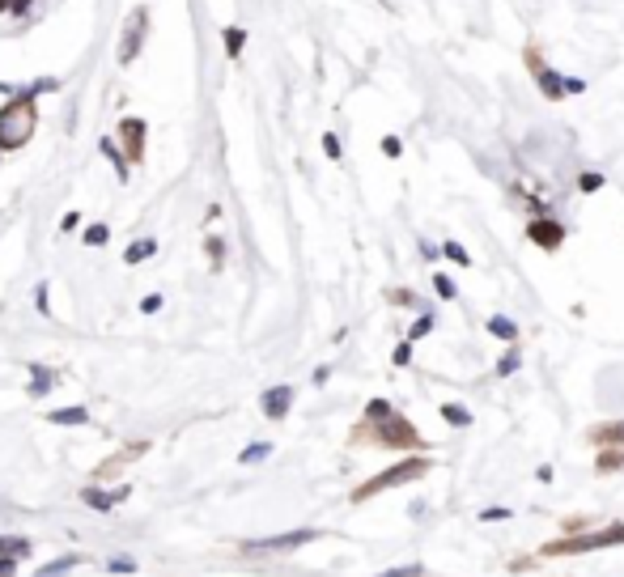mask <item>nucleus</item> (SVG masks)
I'll list each match as a JSON object with an SVG mask.
<instances>
[{"mask_svg": "<svg viewBox=\"0 0 624 577\" xmlns=\"http://www.w3.org/2000/svg\"><path fill=\"white\" fill-rule=\"evenodd\" d=\"M34 123H38V102L34 93L21 89L13 102L0 106V149H21L34 136Z\"/></svg>", "mask_w": 624, "mask_h": 577, "instance_id": "obj_1", "label": "nucleus"}, {"mask_svg": "<svg viewBox=\"0 0 624 577\" xmlns=\"http://www.w3.org/2000/svg\"><path fill=\"white\" fill-rule=\"evenodd\" d=\"M425 472H429V459H404V463L387 467L382 476H374L370 484H361V489L353 493V501H370L374 493H382V489H399V484H408V480H416V476H425Z\"/></svg>", "mask_w": 624, "mask_h": 577, "instance_id": "obj_2", "label": "nucleus"}, {"mask_svg": "<svg viewBox=\"0 0 624 577\" xmlns=\"http://www.w3.org/2000/svg\"><path fill=\"white\" fill-rule=\"evenodd\" d=\"M314 539H319V531H314V527H302V531L251 539V544H242V552H251V556H263V552H293V548H306V544H314Z\"/></svg>", "mask_w": 624, "mask_h": 577, "instance_id": "obj_3", "label": "nucleus"}, {"mask_svg": "<svg viewBox=\"0 0 624 577\" xmlns=\"http://www.w3.org/2000/svg\"><path fill=\"white\" fill-rule=\"evenodd\" d=\"M144 30H149V8L140 4V8H132L127 21H123V42H119V64H123V68L136 64V55H140V47H144Z\"/></svg>", "mask_w": 624, "mask_h": 577, "instance_id": "obj_4", "label": "nucleus"}, {"mask_svg": "<svg viewBox=\"0 0 624 577\" xmlns=\"http://www.w3.org/2000/svg\"><path fill=\"white\" fill-rule=\"evenodd\" d=\"M608 544H624V527H608L603 535H582V539H561V544H548L544 552L548 556H578V552H591V548H608Z\"/></svg>", "mask_w": 624, "mask_h": 577, "instance_id": "obj_5", "label": "nucleus"}, {"mask_svg": "<svg viewBox=\"0 0 624 577\" xmlns=\"http://www.w3.org/2000/svg\"><path fill=\"white\" fill-rule=\"evenodd\" d=\"M374 425H378V429H374V438H378L382 446H421L416 429H412L399 412H387V416H378Z\"/></svg>", "mask_w": 624, "mask_h": 577, "instance_id": "obj_6", "label": "nucleus"}, {"mask_svg": "<svg viewBox=\"0 0 624 577\" xmlns=\"http://www.w3.org/2000/svg\"><path fill=\"white\" fill-rule=\"evenodd\" d=\"M527 68H531V76H535V85H540V93H544L548 102H561V98H565V76H557V72L540 59V51H531V47H527Z\"/></svg>", "mask_w": 624, "mask_h": 577, "instance_id": "obj_7", "label": "nucleus"}, {"mask_svg": "<svg viewBox=\"0 0 624 577\" xmlns=\"http://www.w3.org/2000/svg\"><path fill=\"white\" fill-rule=\"evenodd\" d=\"M144 132H149L144 119H132V115H127V119L119 123V140L127 144V161H140V157H144Z\"/></svg>", "mask_w": 624, "mask_h": 577, "instance_id": "obj_8", "label": "nucleus"}, {"mask_svg": "<svg viewBox=\"0 0 624 577\" xmlns=\"http://www.w3.org/2000/svg\"><path fill=\"white\" fill-rule=\"evenodd\" d=\"M289 408H293V387H268L263 391V416L268 421H280V416H289Z\"/></svg>", "mask_w": 624, "mask_h": 577, "instance_id": "obj_9", "label": "nucleus"}, {"mask_svg": "<svg viewBox=\"0 0 624 577\" xmlns=\"http://www.w3.org/2000/svg\"><path fill=\"white\" fill-rule=\"evenodd\" d=\"M531 242H540L544 251H557L565 242V229L557 221H531Z\"/></svg>", "mask_w": 624, "mask_h": 577, "instance_id": "obj_10", "label": "nucleus"}, {"mask_svg": "<svg viewBox=\"0 0 624 577\" xmlns=\"http://www.w3.org/2000/svg\"><path fill=\"white\" fill-rule=\"evenodd\" d=\"M123 497H127V484H123L119 493H102V489H85V493H81V501H85L89 510H98V514H110Z\"/></svg>", "mask_w": 624, "mask_h": 577, "instance_id": "obj_11", "label": "nucleus"}, {"mask_svg": "<svg viewBox=\"0 0 624 577\" xmlns=\"http://www.w3.org/2000/svg\"><path fill=\"white\" fill-rule=\"evenodd\" d=\"M102 157H110V166H115V174H119V178H127V170H132V161H127V153H123V149L115 144V136H106V140H102Z\"/></svg>", "mask_w": 624, "mask_h": 577, "instance_id": "obj_12", "label": "nucleus"}, {"mask_svg": "<svg viewBox=\"0 0 624 577\" xmlns=\"http://www.w3.org/2000/svg\"><path fill=\"white\" fill-rule=\"evenodd\" d=\"M30 378H34V382H30V395H47V391L55 387V374H51L47 365H30Z\"/></svg>", "mask_w": 624, "mask_h": 577, "instance_id": "obj_13", "label": "nucleus"}, {"mask_svg": "<svg viewBox=\"0 0 624 577\" xmlns=\"http://www.w3.org/2000/svg\"><path fill=\"white\" fill-rule=\"evenodd\" d=\"M51 425H89V412L85 408H59V412H47Z\"/></svg>", "mask_w": 624, "mask_h": 577, "instance_id": "obj_14", "label": "nucleus"}, {"mask_svg": "<svg viewBox=\"0 0 624 577\" xmlns=\"http://www.w3.org/2000/svg\"><path fill=\"white\" fill-rule=\"evenodd\" d=\"M221 38H225V55L238 59V55H242V42H246V30H242V25H225Z\"/></svg>", "mask_w": 624, "mask_h": 577, "instance_id": "obj_15", "label": "nucleus"}, {"mask_svg": "<svg viewBox=\"0 0 624 577\" xmlns=\"http://www.w3.org/2000/svg\"><path fill=\"white\" fill-rule=\"evenodd\" d=\"M153 255H157V242H153V238H144V242H132V246L123 251V259H127V263H144V259H153Z\"/></svg>", "mask_w": 624, "mask_h": 577, "instance_id": "obj_16", "label": "nucleus"}, {"mask_svg": "<svg viewBox=\"0 0 624 577\" xmlns=\"http://www.w3.org/2000/svg\"><path fill=\"white\" fill-rule=\"evenodd\" d=\"M81 565V556H59V561H51V565H42L34 577H64V573H72Z\"/></svg>", "mask_w": 624, "mask_h": 577, "instance_id": "obj_17", "label": "nucleus"}, {"mask_svg": "<svg viewBox=\"0 0 624 577\" xmlns=\"http://www.w3.org/2000/svg\"><path fill=\"white\" fill-rule=\"evenodd\" d=\"M489 331L501 336V340H510V344L518 340V327H514V319H506V314H493V319H489Z\"/></svg>", "mask_w": 624, "mask_h": 577, "instance_id": "obj_18", "label": "nucleus"}, {"mask_svg": "<svg viewBox=\"0 0 624 577\" xmlns=\"http://www.w3.org/2000/svg\"><path fill=\"white\" fill-rule=\"evenodd\" d=\"M591 442H599V446H608V442H624V421L603 425V429H591Z\"/></svg>", "mask_w": 624, "mask_h": 577, "instance_id": "obj_19", "label": "nucleus"}, {"mask_svg": "<svg viewBox=\"0 0 624 577\" xmlns=\"http://www.w3.org/2000/svg\"><path fill=\"white\" fill-rule=\"evenodd\" d=\"M106 238H110V229H106L102 221H93V225H85V234H81V242H85V246H102Z\"/></svg>", "mask_w": 624, "mask_h": 577, "instance_id": "obj_20", "label": "nucleus"}, {"mask_svg": "<svg viewBox=\"0 0 624 577\" xmlns=\"http://www.w3.org/2000/svg\"><path fill=\"white\" fill-rule=\"evenodd\" d=\"M442 421H446V425H472V412H467L463 404H446V408H442Z\"/></svg>", "mask_w": 624, "mask_h": 577, "instance_id": "obj_21", "label": "nucleus"}, {"mask_svg": "<svg viewBox=\"0 0 624 577\" xmlns=\"http://www.w3.org/2000/svg\"><path fill=\"white\" fill-rule=\"evenodd\" d=\"M272 455V442H255V446H246L242 450V467H251V463H263Z\"/></svg>", "mask_w": 624, "mask_h": 577, "instance_id": "obj_22", "label": "nucleus"}, {"mask_svg": "<svg viewBox=\"0 0 624 577\" xmlns=\"http://www.w3.org/2000/svg\"><path fill=\"white\" fill-rule=\"evenodd\" d=\"M4 552H8V556H25L30 544H25L21 535H0V556H4Z\"/></svg>", "mask_w": 624, "mask_h": 577, "instance_id": "obj_23", "label": "nucleus"}, {"mask_svg": "<svg viewBox=\"0 0 624 577\" xmlns=\"http://www.w3.org/2000/svg\"><path fill=\"white\" fill-rule=\"evenodd\" d=\"M442 255H446V259H455V263H463V268L472 263V255H467L459 242H442Z\"/></svg>", "mask_w": 624, "mask_h": 577, "instance_id": "obj_24", "label": "nucleus"}, {"mask_svg": "<svg viewBox=\"0 0 624 577\" xmlns=\"http://www.w3.org/2000/svg\"><path fill=\"white\" fill-rule=\"evenodd\" d=\"M433 323H438L433 314H421V319L412 323V331H408V340H421V336H429V331H433Z\"/></svg>", "mask_w": 624, "mask_h": 577, "instance_id": "obj_25", "label": "nucleus"}, {"mask_svg": "<svg viewBox=\"0 0 624 577\" xmlns=\"http://www.w3.org/2000/svg\"><path fill=\"white\" fill-rule=\"evenodd\" d=\"M378 577H425V569L421 565H399V569H387V573H378Z\"/></svg>", "mask_w": 624, "mask_h": 577, "instance_id": "obj_26", "label": "nucleus"}, {"mask_svg": "<svg viewBox=\"0 0 624 577\" xmlns=\"http://www.w3.org/2000/svg\"><path fill=\"white\" fill-rule=\"evenodd\" d=\"M323 153H327L331 161H340V136H336V132H327V136H323Z\"/></svg>", "mask_w": 624, "mask_h": 577, "instance_id": "obj_27", "label": "nucleus"}, {"mask_svg": "<svg viewBox=\"0 0 624 577\" xmlns=\"http://www.w3.org/2000/svg\"><path fill=\"white\" fill-rule=\"evenodd\" d=\"M382 153H387V157H399V153H404V140H399V136H382Z\"/></svg>", "mask_w": 624, "mask_h": 577, "instance_id": "obj_28", "label": "nucleus"}, {"mask_svg": "<svg viewBox=\"0 0 624 577\" xmlns=\"http://www.w3.org/2000/svg\"><path fill=\"white\" fill-rule=\"evenodd\" d=\"M514 370H518V348H510V357L497 365V378H506V374H514Z\"/></svg>", "mask_w": 624, "mask_h": 577, "instance_id": "obj_29", "label": "nucleus"}, {"mask_svg": "<svg viewBox=\"0 0 624 577\" xmlns=\"http://www.w3.org/2000/svg\"><path fill=\"white\" fill-rule=\"evenodd\" d=\"M599 187H603V174L586 170V174H582V191H599Z\"/></svg>", "mask_w": 624, "mask_h": 577, "instance_id": "obj_30", "label": "nucleus"}, {"mask_svg": "<svg viewBox=\"0 0 624 577\" xmlns=\"http://www.w3.org/2000/svg\"><path fill=\"white\" fill-rule=\"evenodd\" d=\"M433 289H438V297H446V302L455 297V285H450L446 276H433Z\"/></svg>", "mask_w": 624, "mask_h": 577, "instance_id": "obj_31", "label": "nucleus"}, {"mask_svg": "<svg viewBox=\"0 0 624 577\" xmlns=\"http://www.w3.org/2000/svg\"><path fill=\"white\" fill-rule=\"evenodd\" d=\"M34 306H38V314H51V306H47V280L34 289Z\"/></svg>", "mask_w": 624, "mask_h": 577, "instance_id": "obj_32", "label": "nucleus"}, {"mask_svg": "<svg viewBox=\"0 0 624 577\" xmlns=\"http://www.w3.org/2000/svg\"><path fill=\"white\" fill-rule=\"evenodd\" d=\"M106 569H110V573H132L136 565H132L127 556H115V561H106Z\"/></svg>", "mask_w": 624, "mask_h": 577, "instance_id": "obj_33", "label": "nucleus"}, {"mask_svg": "<svg viewBox=\"0 0 624 577\" xmlns=\"http://www.w3.org/2000/svg\"><path fill=\"white\" fill-rule=\"evenodd\" d=\"M76 225H81V212H64V221H59V229H64V234H72Z\"/></svg>", "mask_w": 624, "mask_h": 577, "instance_id": "obj_34", "label": "nucleus"}, {"mask_svg": "<svg viewBox=\"0 0 624 577\" xmlns=\"http://www.w3.org/2000/svg\"><path fill=\"white\" fill-rule=\"evenodd\" d=\"M140 310H144V314H153V310H161V293H149V297L140 302Z\"/></svg>", "mask_w": 624, "mask_h": 577, "instance_id": "obj_35", "label": "nucleus"}, {"mask_svg": "<svg viewBox=\"0 0 624 577\" xmlns=\"http://www.w3.org/2000/svg\"><path fill=\"white\" fill-rule=\"evenodd\" d=\"M408 361H412V340H408V344H399V348H395V365H408Z\"/></svg>", "mask_w": 624, "mask_h": 577, "instance_id": "obj_36", "label": "nucleus"}, {"mask_svg": "<svg viewBox=\"0 0 624 577\" xmlns=\"http://www.w3.org/2000/svg\"><path fill=\"white\" fill-rule=\"evenodd\" d=\"M13 569H17V556L4 552V556H0V577H13Z\"/></svg>", "mask_w": 624, "mask_h": 577, "instance_id": "obj_37", "label": "nucleus"}, {"mask_svg": "<svg viewBox=\"0 0 624 577\" xmlns=\"http://www.w3.org/2000/svg\"><path fill=\"white\" fill-rule=\"evenodd\" d=\"M480 518H484V522H501V518H510V510H501V505H497V510H484Z\"/></svg>", "mask_w": 624, "mask_h": 577, "instance_id": "obj_38", "label": "nucleus"}, {"mask_svg": "<svg viewBox=\"0 0 624 577\" xmlns=\"http://www.w3.org/2000/svg\"><path fill=\"white\" fill-rule=\"evenodd\" d=\"M25 4H34V0H0V13H17V8H25Z\"/></svg>", "mask_w": 624, "mask_h": 577, "instance_id": "obj_39", "label": "nucleus"}, {"mask_svg": "<svg viewBox=\"0 0 624 577\" xmlns=\"http://www.w3.org/2000/svg\"><path fill=\"white\" fill-rule=\"evenodd\" d=\"M599 467H603V472H616V467H624V455H608Z\"/></svg>", "mask_w": 624, "mask_h": 577, "instance_id": "obj_40", "label": "nucleus"}, {"mask_svg": "<svg viewBox=\"0 0 624 577\" xmlns=\"http://www.w3.org/2000/svg\"><path fill=\"white\" fill-rule=\"evenodd\" d=\"M208 251H212V263H221V238H208Z\"/></svg>", "mask_w": 624, "mask_h": 577, "instance_id": "obj_41", "label": "nucleus"}]
</instances>
